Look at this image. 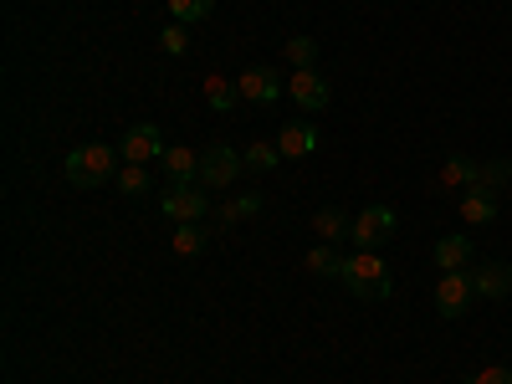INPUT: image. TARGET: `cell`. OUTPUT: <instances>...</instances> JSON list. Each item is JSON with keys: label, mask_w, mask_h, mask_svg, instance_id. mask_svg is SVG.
I'll return each mask as SVG.
<instances>
[{"label": "cell", "mask_w": 512, "mask_h": 384, "mask_svg": "<svg viewBox=\"0 0 512 384\" xmlns=\"http://www.w3.org/2000/svg\"><path fill=\"white\" fill-rule=\"evenodd\" d=\"M118 159L123 154H113L108 144H82V149H72L67 154V180L77 185V190H103L108 180H118Z\"/></svg>", "instance_id": "1"}, {"label": "cell", "mask_w": 512, "mask_h": 384, "mask_svg": "<svg viewBox=\"0 0 512 384\" xmlns=\"http://www.w3.org/2000/svg\"><path fill=\"white\" fill-rule=\"evenodd\" d=\"M456 210H461V221H466V226H492V221H497V190H487V185L461 190Z\"/></svg>", "instance_id": "11"}, {"label": "cell", "mask_w": 512, "mask_h": 384, "mask_svg": "<svg viewBox=\"0 0 512 384\" xmlns=\"http://www.w3.org/2000/svg\"><path fill=\"white\" fill-rule=\"evenodd\" d=\"M477 185H487V190L512 185V164H507V159H482V180H477Z\"/></svg>", "instance_id": "26"}, {"label": "cell", "mask_w": 512, "mask_h": 384, "mask_svg": "<svg viewBox=\"0 0 512 384\" xmlns=\"http://www.w3.org/2000/svg\"><path fill=\"white\" fill-rule=\"evenodd\" d=\"M436 267L441 272H466L472 267V236H441L436 241Z\"/></svg>", "instance_id": "14"}, {"label": "cell", "mask_w": 512, "mask_h": 384, "mask_svg": "<svg viewBox=\"0 0 512 384\" xmlns=\"http://www.w3.org/2000/svg\"><path fill=\"white\" fill-rule=\"evenodd\" d=\"M241 169H246V159H241L231 144H210V149L200 154V185H205V190H226V185H236Z\"/></svg>", "instance_id": "5"}, {"label": "cell", "mask_w": 512, "mask_h": 384, "mask_svg": "<svg viewBox=\"0 0 512 384\" xmlns=\"http://www.w3.org/2000/svg\"><path fill=\"white\" fill-rule=\"evenodd\" d=\"M113 185H118L123 195H149V190H154V180H149V169H144V164H123Z\"/></svg>", "instance_id": "20"}, {"label": "cell", "mask_w": 512, "mask_h": 384, "mask_svg": "<svg viewBox=\"0 0 512 384\" xmlns=\"http://www.w3.org/2000/svg\"><path fill=\"white\" fill-rule=\"evenodd\" d=\"M395 226H400V216L384 200H374V205H364L359 216H354V231H349V241L359 246V251H379L384 241L395 236Z\"/></svg>", "instance_id": "4"}, {"label": "cell", "mask_w": 512, "mask_h": 384, "mask_svg": "<svg viewBox=\"0 0 512 384\" xmlns=\"http://www.w3.org/2000/svg\"><path fill=\"white\" fill-rule=\"evenodd\" d=\"M344 262H349V256H338L328 241H318V246L308 251V272H313V277H344Z\"/></svg>", "instance_id": "18"}, {"label": "cell", "mask_w": 512, "mask_h": 384, "mask_svg": "<svg viewBox=\"0 0 512 384\" xmlns=\"http://www.w3.org/2000/svg\"><path fill=\"white\" fill-rule=\"evenodd\" d=\"M164 175L169 180H200V154L195 149H164Z\"/></svg>", "instance_id": "17"}, {"label": "cell", "mask_w": 512, "mask_h": 384, "mask_svg": "<svg viewBox=\"0 0 512 384\" xmlns=\"http://www.w3.org/2000/svg\"><path fill=\"white\" fill-rule=\"evenodd\" d=\"M472 287H477V297H487V303H502V297L512 292V267L507 262H482L472 272Z\"/></svg>", "instance_id": "12"}, {"label": "cell", "mask_w": 512, "mask_h": 384, "mask_svg": "<svg viewBox=\"0 0 512 384\" xmlns=\"http://www.w3.org/2000/svg\"><path fill=\"white\" fill-rule=\"evenodd\" d=\"M159 210H164L175 226H185V221H200L205 210H210V195H205L200 180H169L164 195H159Z\"/></svg>", "instance_id": "3"}, {"label": "cell", "mask_w": 512, "mask_h": 384, "mask_svg": "<svg viewBox=\"0 0 512 384\" xmlns=\"http://www.w3.org/2000/svg\"><path fill=\"white\" fill-rule=\"evenodd\" d=\"M262 205H267L262 195H256V190H246V195H236V200H226V205H221V221H226V226H236V221H251V216H262Z\"/></svg>", "instance_id": "19"}, {"label": "cell", "mask_w": 512, "mask_h": 384, "mask_svg": "<svg viewBox=\"0 0 512 384\" xmlns=\"http://www.w3.org/2000/svg\"><path fill=\"white\" fill-rule=\"evenodd\" d=\"M482 180V164L472 159V154H451L446 164H441V185L446 190H472Z\"/></svg>", "instance_id": "13"}, {"label": "cell", "mask_w": 512, "mask_h": 384, "mask_svg": "<svg viewBox=\"0 0 512 384\" xmlns=\"http://www.w3.org/2000/svg\"><path fill=\"white\" fill-rule=\"evenodd\" d=\"M236 98H241V88H236L231 77H221V72H210V77H205V103L216 108V113H231Z\"/></svg>", "instance_id": "16"}, {"label": "cell", "mask_w": 512, "mask_h": 384, "mask_svg": "<svg viewBox=\"0 0 512 384\" xmlns=\"http://www.w3.org/2000/svg\"><path fill=\"white\" fill-rule=\"evenodd\" d=\"M466 384H512V364H487L482 374H472Z\"/></svg>", "instance_id": "27"}, {"label": "cell", "mask_w": 512, "mask_h": 384, "mask_svg": "<svg viewBox=\"0 0 512 384\" xmlns=\"http://www.w3.org/2000/svg\"><path fill=\"white\" fill-rule=\"evenodd\" d=\"M236 88H241V98H246V103H256V108H272V103L287 93V82H282L272 67H246V72L236 77Z\"/></svg>", "instance_id": "7"}, {"label": "cell", "mask_w": 512, "mask_h": 384, "mask_svg": "<svg viewBox=\"0 0 512 384\" xmlns=\"http://www.w3.org/2000/svg\"><path fill=\"white\" fill-rule=\"evenodd\" d=\"M287 62H292V72L318 67V41H313V36H292V41H287Z\"/></svg>", "instance_id": "22"}, {"label": "cell", "mask_w": 512, "mask_h": 384, "mask_svg": "<svg viewBox=\"0 0 512 384\" xmlns=\"http://www.w3.org/2000/svg\"><path fill=\"white\" fill-rule=\"evenodd\" d=\"M159 47H164V57H185V52H190V26H185V21H169V26L159 31Z\"/></svg>", "instance_id": "21"}, {"label": "cell", "mask_w": 512, "mask_h": 384, "mask_svg": "<svg viewBox=\"0 0 512 384\" xmlns=\"http://www.w3.org/2000/svg\"><path fill=\"white\" fill-rule=\"evenodd\" d=\"M277 149H282V159H308V154H318V128H313L308 118H287L282 134H277Z\"/></svg>", "instance_id": "10"}, {"label": "cell", "mask_w": 512, "mask_h": 384, "mask_svg": "<svg viewBox=\"0 0 512 384\" xmlns=\"http://www.w3.org/2000/svg\"><path fill=\"white\" fill-rule=\"evenodd\" d=\"M313 231H318V241H349V231H354V216H344L338 205H323V210H313Z\"/></svg>", "instance_id": "15"}, {"label": "cell", "mask_w": 512, "mask_h": 384, "mask_svg": "<svg viewBox=\"0 0 512 384\" xmlns=\"http://www.w3.org/2000/svg\"><path fill=\"white\" fill-rule=\"evenodd\" d=\"M118 154H123V164H149V159H164V139H159V128H154V123H134V128L123 134Z\"/></svg>", "instance_id": "8"}, {"label": "cell", "mask_w": 512, "mask_h": 384, "mask_svg": "<svg viewBox=\"0 0 512 384\" xmlns=\"http://www.w3.org/2000/svg\"><path fill=\"white\" fill-rule=\"evenodd\" d=\"M169 246H175V256H200L205 251V231L195 221H185V226H175V241Z\"/></svg>", "instance_id": "24"}, {"label": "cell", "mask_w": 512, "mask_h": 384, "mask_svg": "<svg viewBox=\"0 0 512 384\" xmlns=\"http://www.w3.org/2000/svg\"><path fill=\"white\" fill-rule=\"evenodd\" d=\"M210 11H216V0H169V16H175V21H185V26L205 21Z\"/></svg>", "instance_id": "25"}, {"label": "cell", "mask_w": 512, "mask_h": 384, "mask_svg": "<svg viewBox=\"0 0 512 384\" xmlns=\"http://www.w3.org/2000/svg\"><path fill=\"white\" fill-rule=\"evenodd\" d=\"M241 159H246V169H277L282 149H277V144H267V139H256V144H246V149H241Z\"/></svg>", "instance_id": "23"}, {"label": "cell", "mask_w": 512, "mask_h": 384, "mask_svg": "<svg viewBox=\"0 0 512 384\" xmlns=\"http://www.w3.org/2000/svg\"><path fill=\"white\" fill-rule=\"evenodd\" d=\"M472 303H477L472 267H466V272H441V282H436V308H441V318H466V313H472Z\"/></svg>", "instance_id": "6"}, {"label": "cell", "mask_w": 512, "mask_h": 384, "mask_svg": "<svg viewBox=\"0 0 512 384\" xmlns=\"http://www.w3.org/2000/svg\"><path fill=\"white\" fill-rule=\"evenodd\" d=\"M344 282L354 297H364V303H379V297H390V267L379 262V251H354L344 262Z\"/></svg>", "instance_id": "2"}, {"label": "cell", "mask_w": 512, "mask_h": 384, "mask_svg": "<svg viewBox=\"0 0 512 384\" xmlns=\"http://www.w3.org/2000/svg\"><path fill=\"white\" fill-rule=\"evenodd\" d=\"M287 93H292V103L303 108V113H323V108H328V82L318 77V67L292 72V77H287Z\"/></svg>", "instance_id": "9"}]
</instances>
